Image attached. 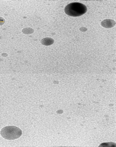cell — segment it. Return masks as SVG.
<instances>
[{
	"instance_id": "obj_1",
	"label": "cell",
	"mask_w": 116,
	"mask_h": 147,
	"mask_svg": "<svg viewBox=\"0 0 116 147\" xmlns=\"http://www.w3.org/2000/svg\"><path fill=\"white\" fill-rule=\"evenodd\" d=\"M87 10L86 6L79 3H72L67 5L65 8L64 11L66 14L73 17L81 16Z\"/></svg>"
},
{
	"instance_id": "obj_2",
	"label": "cell",
	"mask_w": 116,
	"mask_h": 147,
	"mask_svg": "<svg viewBox=\"0 0 116 147\" xmlns=\"http://www.w3.org/2000/svg\"><path fill=\"white\" fill-rule=\"evenodd\" d=\"M1 136L6 139L12 140L16 139L21 136L22 131L19 128L14 126H8L1 130Z\"/></svg>"
},
{
	"instance_id": "obj_3",
	"label": "cell",
	"mask_w": 116,
	"mask_h": 147,
	"mask_svg": "<svg viewBox=\"0 0 116 147\" xmlns=\"http://www.w3.org/2000/svg\"><path fill=\"white\" fill-rule=\"evenodd\" d=\"M115 22L112 20L107 19L103 20L101 22L102 26L106 28H110L113 27L115 25Z\"/></svg>"
},
{
	"instance_id": "obj_4",
	"label": "cell",
	"mask_w": 116,
	"mask_h": 147,
	"mask_svg": "<svg viewBox=\"0 0 116 147\" xmlns=\"http://www.w3.org/2000/svg\"><path fill=\"white\" fill-rule=\"evenodd\" d=\"M54 40L50 38H44L42 39V44L46 46L52 45V44L54 43Z\"/></svg>"
},
{
	"instance_id": "obj_5",
	"label": "cell",
	"mask_w": 116,
	"mask_h": 147,
	"mask_svg": "<svg viewBox=\"0 0 116 147\" xmlns=\"http://www.w3.org/2000/svg\"><path fill=\"white\" fill-rule=\"evenodd\" d=\"M5 23V20L4 19L0 17V26L4 24Z\"/></svg>"
}]
</instances>
